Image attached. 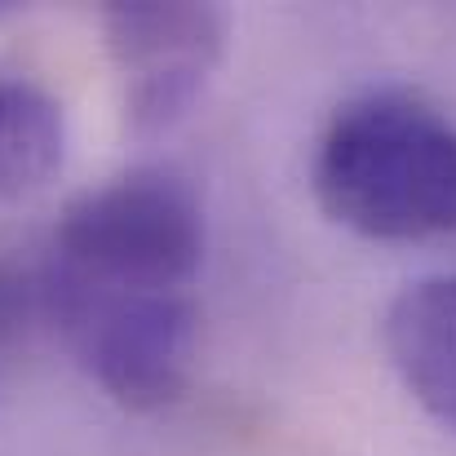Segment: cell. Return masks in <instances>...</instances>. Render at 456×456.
Instances as JSON below:
<instances>
[{"instance_id":"4","label":"cell","mask_w":456,"mask_h":456,"mask_svg":"<svg viewBox=\"0 0 456 456\" xmlns=\"http://www.w3.org/2000/svg\"><path fill=\"white\" fill-rule=\"evenodd\" d=\"M386 350L417 403L456 430V275L421 280L395 297Z\"/></svg>"},{"instance_id":"3","label":"cell","mask_w":456,"mask_h":456,"mask_svg":"<svg viewBox=\"0 0 456 456\" xmlns=\"http://www.w3.org/2000/svg\"><path fill=\"white\" fill-rule=\"evenodd\" d=\"M102 36L125 85L138 138L168 134L204 94L226 53V13L213 4H107Z\"/></svg>"},{"instance_id":"2","label":"cell","mask_w":456,"mask_h":456,"mask_svg":"<svg viewBox=\"0 0 456 456\" xmlns=\"http://www.w3.org/2000/svg\"><path fill=\"white\" fill-rule=\"evenodd\" d=\"M314 200L368 240L456 235V125L408 94L346 102L314 151Z\"/></svg>"},{"instance_id":"5","label":"cell","mask_w":456,"mask_h":456,"mask_svg":"<svg viewBox=\"0 0 456 456\" xmlns=\"http://www.w3.org/2000/svg\"><path fill=\"white\" fill-rule=\"evenodd\" d=\"M67 164L62 102L31 76H0V200L40 195Z\"/></svg>"},{"instance_id":"6","label":"cell","mask_w":456,"mask_h":456,"mask_svg":"<svg viewBox=\"0 0 456 456\" xmlns=\"http://www.w3.org/2000/svg\"><path fill=\"white\" fill-rule=\"evenodd\" d=\"M4 13H9V4H0V18H4Z\"/></svg>"},{"instance_id":"1","label":"cell","mask_w":456,"mask_h":456,"mask_svg":"<svg viewBox=\"0 0 456 456\" xmlns=\"http://www.w3.org/2000/svg\"><path fill=\"white\" fill-rule=\"evenodd\" d=\"M204 208L173 168H129L67 204L45 266L49 314L195 297Z\"/></svg>"}]
</instances>
